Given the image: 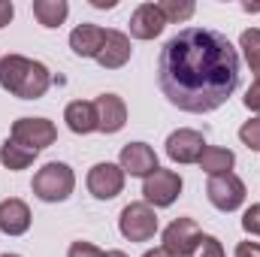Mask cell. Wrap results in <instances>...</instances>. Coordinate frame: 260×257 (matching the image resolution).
I'll return each instance as SVG.
<instances>
[{
    "mask_svg": "<svg viewBox=\"0 0 260 257\" xmlns=\"http://www.w3.org/2000/svg\"><path fill=\"white\" fill-rule=\"evenodd\" d=\"M157 82L182 112H215L239 88V55L221 30L185 27L160 49Z\"/></svg>",
    "mask_w": 260,
    "mask_h": 257,
    "instance_id": "obj_1",
    "label": "cell"
},
{
    "mask_svg": "<svg viewBox=\"0 0 260 257\" xmlns=\"http://www.w3.org/2000/svg\"><path fill=\"white\" fill-rule=\"evenodd\" d=\"M52 85L49 67L24 58V55H3L0 58V88L21 100H40Z\"/></svg>",
    "mask_w": 260,
    "mask_h": 257,
    "instance_id": "obj_2",
    "label": "cell"
},
{
    "mask_svg": "<svg viewBox=\"0 0 260 257\" xmlns=\"http://www.w3.org/2000/svg\"><path fill=\"white\" fill-rule=\"evenodd\" d=\"M76 188V176L73 170L61 164V160H52L46 164L37 176H34V194L43 200V203H64L67 197Z\"/></svg>",
    "mask_w": 260,
    "mask_h": 257,
    "instance_id": "obj_3",
    "label": "cell"
},
{
    "mask_svg": "<svg viewBox=\"0 0 260 257\" xmlns=\"http://www.w3.org/2000/svg\"><path fill=\"white\" fill-rule=\"evenodd\" d=\"M118 230L130 242H148L157 233V215H154V209L148 203H130V206L121 209Z\"/></svg>",
    "mask_w": 260,
    "mask_h": 257,
    "instance_id": "obj_4",
    "label": "cell"
},
{
    "mask_svg": "<svg viewBox=\"0 0 260 257\" xmlns=\"http://www.w3.org/2000/svg\"><path fill=\"white\" fill-rule=\"evenodd\" d=\"M182 194V176L173 173V170H154L145 182H142V197L148 206H157V209H167L179 200Z\"/></svg>",
    "mask_w": 260,
    "mask_h": 257,
    "instance_id": "obj_5",
    "label": "cell"
},
{
    "mask_svg": "<svg viewBox=\"0 0 260 257\" xmlns=\"http://www.w3.org/2000/svg\"><path fill=\"white\" fill-rule=\"evenodd\" d=\"M206 197L215 209L221 212H236L242 203H245V182L233 173H221V176H212L209 185H206Z\"/></svg>",
    "mask_w": 260,
    "mask_h": 257,
    "instance_id": "obj_6",
    "label": "cell"
},
{
    "mask_svg": "<svg viewBox=\"0 0 260 257\" xmlns=\"http://www.w3.org/2000/svg\"><path fill=\"white\" fill-rule=\"evenodd\" d=\"M12 139L18 145H24V148L40 154L43 148H49L58 139V130H55V124L49 118H18L12 124Z\"/></svg>",
    "mask_w": 260,
    "mask_h": 257,
    "instance_id": "obj_7",
    "label": "cell"
},
{
    "mask_svg": "<svg viewBox=\"0 0 260 257\" xmlns=\"http://www.w3.org/2000/svg\"><path fill=\"white\" fill-rule=\"evenodd\" d=\"M203 230L194 218H176L167 230H164V248L173 257H191V251L197 248Z\"/></svg>",
    "mask_w": 260,
    "mask_h": 257,
    "instance_id": "obj_8",
    "label": "cell"
},
{
    "mask_svg": "<svg viewBox=\"0 0 260 257\" xmlns=\"http://www.w3.org/2000/svg\"><path fill=\"white\" fill-rule=\"evenodd\" d=\"M88 191L97 200H115L124 191V170L118 164H94L88 173Z\"/></svg>",
    "mask_w": 260,
    "mask_h": 257,
    "instance_id": "obj_9",
    "label": "cell"
},
{
    "mask_svg": "<svg viewBox=\"0 0 260 257\" xmlns=\"http://www.w3.org/2000/svg\"><path fill=\"white\" fill-rule=\"evenodd\" d=\"M203 148H206V136L200 130L182 127L167 136V154L176 164H197L200 154H203Z\"/></svg>",
    "mask_w": 260,
    "mask_h": 257,
    "instance_id": "obj_10",
    "label": "cell"
},
{
    "mask_svg": "<svg viewBox=\"0 0 260 257\" xmlns=\"http://www.w3.org/2000/svg\"><path fill=\"white\" fill-rule=\"evenodd\" d=\"M118 167L130 176H136V179H148L157 170V154L145 142H127L118 154Z\"/></svg>",
    "mask_w": 260,
    "mask_h": 257,
    "instance_id": "obj_11",
    "label": "cell"
},
{
    "mask_svg": "<svg viewBox=\"0 0 260 257\" xmlns=\"http://www.w3.org/2000/svg\"><path fill=\"white\" fill-rule=\"evenodd\" d=\"M167 27V18L157 3H139L130 15V37L133 40H154Z\"/></svg>",
    "mask_w": 260,
    "mask_h": 257,
    "instance_id": "obj_12",
    "label": "cell"
},
{
    "mask_svg": "<svg viewBox=\"0 0 260 257\" xmlns=\"http://www.w3.org/2000/svg\"><path fill=\"white\" fill-rule=\"evenodd\" d=\"M97 109V130L100 133H118L127 124V106L118 94H100L94 100Z\"/></svg>",
    "mask_w": 260,
    "mask_h": 257,
    "instance_id": "obj_13",
    "label": "cell"
},
{
    "mask_svg": "<svg viewBox=\"0 0 260 257\" xmlns=\"http://www.w3.org/2000/svg\"><path fill=\"white\" fill-rule=\"evenodd\" d=\"M130 37L121 30H106V40H103V49L100 55L94 58L103 70H121L130 61Z\"/></svg>",
    "mask_w": 260,
    "mask_h": 257,
    "instance_id": "obj_14",
    "label": "cell"
},
{
    "mask_svg": "<svg viewBox=\"0 0 260 257\" xmlns=\"http://www.w3.org/2000/svg\"><path fill=\"white\" fill-rule=\"evenodd\" d=\"M27 230H30V209H27V203L24 200H15V197L3 200L0 203V233L21 236Z\"/></svg>",
    "mask_w": 260,
    "mask_h": 257,
    "instance_id": "obj_15",
    "label": "cell"
},
{
    "mask_svg": "<svg viewBox=\"0 0 260 257\" xmlns=\"http://www.w3.org/2000/svg\"><path fill=\"white\" fill-rule=\"evenodd\" d=\"M103 40H106V30L103 27H97V24H79L70 34V49L79 58H97L100 49H103Z\"/></svg>",
    "mask_w": 260,
    "mask_h": 257,
    "instance_id": "obj_16",
    "label": "cell"
},
{
    "mask_svg": "<svg viewBox=\"0 0 260 257\" xmlns=\"http://www.w3.org/2000/svg\"><path fill=\"white\" fill-rule=\"evenodd\" d=\"M64 121L73 133H94L97 130V109L91 100H73L64 109Z\"/></svg>",
    "mask_w": 260,
    "mask_h": 257,
    "instance_id": "obj_17",
    "label": "cell"
},
{
    "mask_svg": "<svg viewBox=\"0 0 260 257\" xmlns=\"http://www.w3.org/2000/svg\"><path fill=\"white\" fill-rule=\"evenodd\" d=\"M200 170L209 173V176H221V173H230L233 164H236V154L230 148H218V145H206L203 154H200Z\"/></svg>",
    "mask_w": 260,
    "mask_h": 257,
    "instance_id": "obj_18",
    "label": "cell"
},
{
    "mask_svg": "<svg viewBox=\"0 0 260 257\" xmlns=\"http://www.w3.org/2000/svg\"><path fill=\"white\" fill-rule=\"evenodd\" d=\"M34 15L43 27H61L70 15L67 0H34Z\"/></svg>",
    "mask_w": 260,
    "mask_h": 257,
    "instance_id": "obj_19",
    "label": "cell"
},
{
    "mask_svg": "<svg viewBox=\"0 0 260 257\" xmlns=\"http://www.w3.org/2000/svg\"><path fill=\"white\" fill-rule=\"evenodd\" d=\"M34 157H37V151L18 145L15 139H6V142L0 145V160H3L6 170H27V167L34 164Z\"/></svg>",
    "mask_w": 260,
    "mask_h": 257,
    "instance_id": "obj_20",
    "label": "cell"
},
{
    "mask_svg": "<svg viewBox=\"0 0 260 257\" xmlns=\"http://www.w3.org/2000/svg\"><path fill=\"white\" fill-rule=\"evenodd\" d=\"M239 49L245 52V61L251 67L254 79L260 82V27H251V30H245L239 37Z\"/></svg>",
    "mask_w": 260,
    "mask_h": 257,
    "instance_id": "obj_21",
    "label": "cell"
},
{
    "mask_svg": "<svg viewBox=\"0 0 260 257\" xmlns=\"http://www.w3.org/2000/svg\"><path fill=\"white\" fill-rule=\"evenodd\" d=\"M160 6V12H164V18H167V24L173 21V24H179V21H188L191 15H194V3L191 0H164V3H157Z\"/></svg>",
    "mask_w": 260,
    "mask_h": 257,
    "instance_id": "obj_22",
    "label": "cell"
},
{
    "mask_svg": "<svg viewBox=\"0 0 260 257\" xmlns=\"http://www.w3.org/2000/svg\"><path fill=\"white\" fill-rule=\"evenodd\" d=\"M191 257H224V245L215 236H200V242L191 251Z\"/></svg>",
    "mask_w": 260,
    "mask_h": 257,
    "instance_id": "obj_23",
    "label": "cell"
},
{
    "mask_svg": "<svg viewBox=\"0 0 260 257\" xmlns=\"http://www.w3.org/2000/svg\"><path fill=\"white\" fill-rule=\"evenodd\" d=\"M239 139L251 148V151H260V118H251L239 127Z\"/></svg>",
    "mask_w": 260,
    "mask_h": 257,
    "instance_id": "obj_24",
    "label": "cell"
},
{
    "mask_svg": "<svg viewBox=\"0 0 260 257\" xmlns=\"http://www.w3.org/2000/svg\"><path fill=\"white\" fill-rule=\"evenodd\" d=\"M242 230L251 233V236H260V203L248 206L245 215H242Z\"/></svg>",
    "mask_w": 260,
    "mask_h": 257,
    "instance_id": "obj_25",
    "label": "cell"
},
{
    "mask_svg": "<svg viewBox=\"0 0 260 257\" xmlns=\"http://www.w3.org/2000/svg\"><path fill=\"white\" fill-rule=\"evenodd\" d=\"M67 257H106V254H103L97 245H91V242H82V239H79V242H73V245H70Z\"/></svg>",
    "mask_w": 260,
    "mask_h": 257,
    "instance_id": "obj_26",
    "label": "cell"
},
{
    "mask_svg": "<svg viewBox=\"0 0 260 257\" xmlns=\"http://www.w3.org/2000/svg\"><path fill=\"white\" fill-rule=\"evenodd\" d=\"M242 100H245V106H248L251 112H260V82H254V85L245 91V97H242Z\"/></svg>",
    "mask_w": 260,
    "mask_h": 257,
    "instance_id": "obj_27",
    "label": "cell"
},
{
    "mask_svg": "<svg viewBox=\"0 0 260 257\" xmlns=\"http://www.w3.org/2000/svg\"><path fill=\"white\" fill-rule=\"evenodd\" d=\"M236 257H260V242H239Z\"/></svg>",
    "mask_w": 260,
    "mask_h": 257,
    "instance_id": "obj_28",
    "label": "cell"
},
{
    "mask_svg": "<svg viewBox=\"0 0 260 257\" xmlns=\"http://www.w3.org/2000/svg\"><path fill=\"white\" fill-rule=\"evenodd\" d=\"M12 15H15V9H12V3H6V0H0V27H6V24L12 21Z\"/></svg>",
    "mask_w": 260,
    "mask_h": 257,
    "instance_id": "obj_29",
    "label": "cell"
},
{
    "mask_svg": "<svg viewBox=\"0 0 260 257\" xmlns=\"http://www.w3.org/2000/svg\"><path fill=\"white\" fill-rule=\"evenodd\" d=\"M142 257H173V254H170V251H167V248L160 245V248H151V251H145Z\"/></svg>",
    "mask_w": 260,
    "mask_h": 257,
    "instance_id": "obj_30",
    "label": "cell"
},
{
    "mask_svg": "<svg viewBox=\"0 0 260 257\" xmlns=\"http://www.w3.org/2000/svg\"><path fill=\"white\" fill-rule=\"evenodd\" d=\"M91 6H97V9H115V0H91Z\"/></svg>",
    "mask_w": 260,
    "mask_h": 257,
    "instance_id": "obj_31",
    "label": "cell"
},
{
    "mask_svg": "<svg viewBox=\"0 0 260 257\" xmlns=\"http://www.w3.org/2000/svg\"><path fill=\"white\" fill-rule=\"evenodd\" d=\"M106 257H127L124 251H106Z\"/></svg>",
    "mask_w": 260,
    "mask_h": 257,
    "instance_id": "obj_32",
    "label": "cell"
},
{
    "mask_svg": "<svg viewBox=\"0 0 260 257\" xmlns=\"http://www.w3.org/2000/svg\"><path fill=\"white\" fill-rule=\"evenodd\" d=\"M0 257H18V254H0Z\"/></svg>",
    "mask_w": 260,
    "mask_h": 257,
    "instance_id": "obj_33",
    "label": "cell"
}]
</instances>
